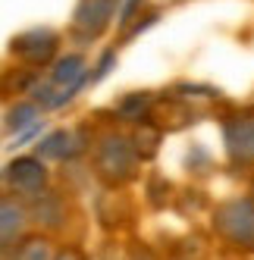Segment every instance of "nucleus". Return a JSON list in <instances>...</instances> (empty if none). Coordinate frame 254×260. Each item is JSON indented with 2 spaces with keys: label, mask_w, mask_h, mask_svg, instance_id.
<instances>
[{
  "label": "nucleus",
  "mask_w": 254,
  "mask_h": 260,
  "mask_svg": "<svg viewBox=\"0 0 254 260\" xmlns=\"http://www.w3.org/2000/svg\"><path fill=\"white\" fill-rule=\"evenodd\" d=\"M151 104H154V94H148V91H132V94H125L116 104V116L132 125L144 116H151Z\"/></svg>",
  "instance_id": "nucleus-15"
},
{
  "label": "nucleus",
  "mask_w": 254,
  "mask_h": 260,
  "mask_svg": "<svg viewBox=\"0 0 254 260\" xmlns=\"http://www.w3.org/2000/svg\"><path fill=\"white\" fill-rule=\"evenodd\" d=\"M113 13H116V0H79L76 10H72L69 35L79 44H91L110 28Z\"/></svg>",
  "instance_id": "nucleus-9"
},
{
  "label": "nucleus",
  "mask_w": 254,
  "mask_h": 260,
  "mask_svg": "<svg viewBox=\"0 0 254 260\" xmlns=\"http://www.w3.org/2000/svg\"><path fill=\"white\" fill-rule=\"evenodd\" d=\"M28 216H31V229L63 241L69 222L76 219V201H72L69 191H60L50 185V188H44L41 194H35L28 201Z\"/></svg>",
  "instance_id": "nucleus-4"
},
{
  "label": "nucleus",
  "mask_w": 254,
  "mask_h": 260,
  "mask_svg": "<svg viewBox=\"0 0 254 260\" xmlns=\"http://www.w3.org/2000/svg\"><path fill=\"white\" fill-rule=\"evenodd\" d=\"M25 232H31V216H28V201L16 198L10 191H0V254L13 251V245Z\"/></svg>",
  "instance_id": "nucleus-11"
},
{
  "label": "nucleus",
  "mask_w": 254,
  "mask_h": 260,
  "mask_svg": "<svg viewBox=\"0 0 254 260\" xmlns=\"http://www.w3.org/2000/svg\"><path fill=\"white\" fill-rule=\"evenodd\" d=\"M53 260H91V254H88L79 241H60L57 254H53Z\"/></svg>",
  "instance_id": "nucleus-17"
},
{
  "label": "nucleus",
  "mask_w": 254,
  "mask_h": 260,
  "mask_svg": "<svg viewBox=\"0 0 254 260\" xmlns=\"http://www.w3.org/2000/svg\"><path fill=\"white\" fill-rule=\"evenodd\" d=\"M163 135H167V132H163L160 122L151 119V116H144V119L132 122V128H129V141H132V147H135V154L141 157V163H151V160L160 154Z\"/></svg>",
  "instance_id": "nucleus-12"
},
{
  "label": "nucleus",
  "mask_w": 254,
  "mask_h": 260,
  "mask_svg": "<svg viewBox=\"0 0 254 260\" xmlns=\"http://www.w3.org/2000/svg\"><path fill=\"white\" fill-rule=\"evenodd\" d=\"M60 44H63V35L50 25H35V28H25L19 35L10 38V57L19 63V66H28V69H47L53 63V57L60 53Z\"/></svg>",
  "instance_id": "nucleus-6"
},
{
  "label": "nucleus",
  "mask_w": 254,
  "mask_h": 260,
  "mask_svg": "<svg viewBox=\"0 0 254 260\" xmlns=\"http://www.w3.org/2000/svg\"><path fill=\"white\" fill-rule=\"evenodd\" d=\"M220 128L229 170H254V104L229 110Z\"/></svg>",
  "instance_id": "nucleus-3"
},
{
  "label": "nucleus",
  "mask_w": 254,
  "mask_h": 260,
  "mask_svg": "<svg viewBox=\"0 0 254 260\" xmlns=\"http://www.w3.org/2000/svg\"><path fill=\"white\" fill-rule=\"evenodd\" d=\"M57 248H60V238L31 229V232H25L19 241H16L10 254H13V260H53Z\"/></svg>",
  "instance_id": "nucleus-13"
},
{
  "label": "nucleus",
  "mask_w": 254,
  "mask_h": 260,
  "mask_svg": "<svg viewBox=\"0 0 254 260\" xmlns=\"http://www.w3.org/2000/svg\"><path fill=\"white\" fill-rule=\"evenodd\" d=\"M248 191L254 194V170H251V179H248Z\"/></svg>",
  "instance_id": "nucleus-19"
},
{
  "label": "nucleus",
  "mask_w": 254,
  "mask_h": 260,
  "mask_svg": "<svg viewBox=\"0 0 254 260\" xmlns=\"http://www.w3.org/2000/svg\"><path fill=\"white\" fill-rule=\"evenodd\" d=\"M0 182H4V191L31 201L35 194H41L44 188L53 185V173H50V163H44L38 154H19L4 166Z\"/></svg>",
  "instance_id": "nucleus-5"
},
{
  "label": "nucleus",
  "mask_w": 254,
  "mask_h": 260,
  "mask_svg": "<svg viewBox=\"0 0 254 260\" xmlns=\"http://www.w3.org/2000/svg\"><path fill=\"white\" fill-rule=\"evenodd\" d=\"M122 260H163V257L151 245H144V241H129L122 248Z\"/></svg>",
  "instance_id": "nucleus-16"
},
{
  "label": "nucleus",
  "mask_w": 254,
  "mask_h": 260,
  "mask_svg": "<svg viewBox=\"0 0 254 260\" xmlns=\"http://www.w3.org/2000/svg\"><path fill=\"white\" fill-rule=\"evenodd\" d=\"M242 260H254V257H242Z\"/></svg>",
  "instance_id": "nucleus-21"
},
{
  "label": "nucleus",
  "mask_w": 254,
  "mask_h": 260,
  "mask_svg": "<svg viewBox=\"0 0 254 260\" xmlns=\"http://www.w3.org/2000/svg\"><path fill=\"white\" fill-rule=\"evenodd\" d=\"M91 135L88 125H69V128H57L38 141L31 154H38L44 163H76L82 154H88V144H91Z\"/></svg>",
  "instance_id": "nucleus-8"
},
{
  "label": "nucleus",
  "mask_w": 254,
  "mask_h": 260,
  "mask_svg": "<svg viewBox=\"0 0 254 260\" xmlns=\"http://www.w3.org/2000/svg\"><path fill=\"white\" fill-rule=\"evenodd\" d=\"M47 85L57 88V107H63L66 101L76 98V91L88 82V60L82 50H69V53H57L53 63L47 66Z\"/></svg>",
  "instance_id": "nucleus-10"
},
{
  "label": "nucleus",
  "mask_w": 254,
  "mask_h": 260,
  "mask_svg": "<svg viewBox=\"0 0 254 260\" xmlns=\"http://www.w3.org/2000/svg\"><path fill=\"white\" fill-rule=\"evenodd\" d=\"M138 4H141V0H129V4H125V10H122V16H119V25H122V28H125V25L132 22V16H135Z\"/></svg>",
  "instance_id": "nucleus-18"
},
{
  "label": "nucleus",
  "mask_w": 254,
  "mask_h": 260,
  "mask_svg": "<svg viewBox=\"0 0 254 260\" xmlns=\"http://www.w3.org/2000/svg\"><path fill=\"white\" fill-rule=\"evenodd\" d=\"M207 232L226 254L254 257V194H226L207 207Z\"/></svg>",
  "instance_id": "nucleus-2"
},
{
  "label": "nucleus",
  "mask_w": 254,
  "mask_h": 260,
  "mask_svg": "<svg viewBox=\"0 0 254 260\" xmlns=\"http://www.w3.org/2000/svg\"><path fill=\"white\" fill-rule=\"evenodd\" d=\"M88 160H91V176L101 185H110V188H132L141 179V166H144L129 141V132L116 125H107L98 135H91Z\"/></svg>",
  "instance_id": "nucleus-1"
},
{
  "label": "nucleus",
  "mask_w": 254,
  "mask_h": 260,
  "mask_svg": "<svg viewBox=\"0 0 254 260\" xmlns=\"http://www.w3.org/2000/svg\"><path fill=\"white\" fill-rule=\"evenodd\" d=\"M94 216L98 226L107 235H119L135 222L138 216V201L129 188H110V185H101V191L94 198Z\"/></svg>",
  "instance_id": "nucleus-7"
},
{
  "label": "nucleus",
  "mask_w": 254,
  "mask_h": 260,
  "mask_svg": "<svg viewBox=\"0 0 254 260\" xmlns=\"http://www.w3.org/2000/svg\"><path fill=\"white\" fill-rule=\"evenodd\" d=\"M44 116V110L35 104L31 98H19L7 113H4V132L7 135H16V132H25L28 125H35Z\"/></svg>",
  "instance_id": "nucleus-14"
},
{
  "label": "nucleus",
  "mask_w": 254,
  "mask_h": 260,
  "mask_svg": "<svg viewBox=\"0 0 254 260\" xmlns=\"http://www.w3.org/2000/svg\"><path fill=\"white\" fill-rule=\"evenodd\" d=\"M167 260H192V257H176V254H173V257H167Z\"/></svg>",
  "instance_id": "nucleus-20"
}]
</instances>
